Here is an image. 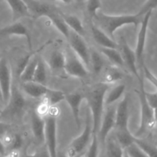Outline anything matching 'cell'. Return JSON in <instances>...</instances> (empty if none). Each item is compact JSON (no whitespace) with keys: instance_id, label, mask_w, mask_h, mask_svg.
I'll return each instance as SVG.
<instances>
[{"instance_id":"cell-1","label":"cell","mask_w":157,"mask_h":157,"mask_svg":"<svg viewBox=\"0 0 157 157\" xmlns=\"http://www.w3.org/2000/svg\"><path fill=\"white\" fill-rule=\"evenodd\" d=\"M144 16L140 15L138 12L133 15H107L100 10L91 21L113 39L115 32L118 29L126 25L137 27L140 24Z\"/></svg>"},{"instance_id":"cell-2","label":"cell","mask_w":157,"mask_h":157,"mask_svg":"<svg viewBox=\"0 0 157 157\" xmlns=\"http://www.w3.org/2000/svg\"><path fill=\"white\" fill-rule=\"evenodd\" d=\"M109 85L107 83L97 84L84 95L91 115V125L93 133L97 134L99 130L104 108V99Z\"/></svg>"},{"instance_id":"cell-3","label":"cell","mask_w":157,"mask_h":157,"mask_svg":"<svg viewBox=\"0 0 157 157\" xmlns=\"http://www.w3.org/2000/svg\"><path fill=\"white\" fill-rule=\"evenodd\" d=\"M140 83V89L136 90V93L140 104V124L135 133V137L140 138L147 131L152 130L156 127V110L150 107L145 98V87L144 82L141 76L138 78Z\"/></svg>"},{"instance_id":"cell-4","label":"cell","mask_w":157,"mask_h":157,"mask_svg":"<svg viewBox=\"0 0 157 157\" xmlns=\"http://www.w3.org/2000/svg\"><path fill=\"white\" fill-rule=\"evenodd\" d=\"M59 110L56 106L49 107L48 111L44 117L45 121L44 127V145L47 147L51 157L58 156V140H57V120Z\"/></svg>"},{"instance_id":"cell-5","label":"cell","mask_w":157,"mask_h":157,"mask_svg":"<svg viewBox=\"0 0 157 157\" xmlns=\"http://www.w3.org/2000/svg\"><path fill=\"white\" fill-rule=\"evenodd\" d=\"M91 120L89 113H87L85 127L82 133L75 137L68 145L65 154L70 157H81L87 151L93 136Z\"/></svg>"},{"instance_id":"cell-6","label":"cell","mask_w":157,"mask_h":157,"mask_svg":"<svg viewBox=\"0 0 157 157\" xmlns=\"http://www.w3.org/2000/svg\"><path fill=\"white\" fill-rule=\"evenodd\" d=\"M26 105V101L23 97L21 92L18 90L17 87H12L10 98L6 104V108L2 110L1 117L2 115L14 117H18L23 113Z\"/></svg>"},{"instance_id":"cell-7","label":"cell","mask_w":157,"mask_h":157,"mask_svg":"<svg viewBox=\"0 0 157 157\" xmlns=\"http://www.w3.org/2000/svg\"><path fill=\"white\" fill-rule=\"evenodd\" d=\"M152 13L153 12L150 11L146 13L143 18L142 21L140 22V27L139 32L137 35V38H136V47H135L134 52L136 58V63L137 66L141 67L142 64H144V51H145L146 42H147V33H148V28L150 20L152 17Z\"/></svg>"},{"instance_id":"cell-8","label":"cell","mask_w":157,"mask_h":157,"mask_svg":"<svg viewBox=\"0 0 157 157\" xmlns=\"http://www.w3.org/2000/svg\"><path fill=\"white\" fill-rule=\"evenodd\" d=\"M72 52L81 59L87 67L90 66V49L81 35L71 30L67 38Z\"/></svg>"},{"instance_id":"cell-9","label":"cell","mask_w":157,"mask_h":157,"mask_svg":"<svg viewBox=\"0 0 157 157\" xmlns=\"http://www.w3.org/2000/svg\"><path fill=\"white\" fill-rule=\"evenodd\" d=\"M65 57L64 71L67 75L78 78H84L87 76V67L72 50L65 52Z\"/></svg>"},{"instance_id":"cell-10","label":"cell","mask_w":157,"mask_h":157,"mask_svg":"<svg viewBox=\"0 0 157 157\" xmlns=\"http://www.w3.org/2000/svg\"><path fill=\"white\" fill-rule=\"evenodd\" d=\"M12 87V71L6 58H0V90L2 103L6 104L10 98Z\"/></svg>"},{"instance_id":"cell-11","label":"cell","mask_w":157,"mask_h":157,"mask_svg":"<svg viewBox=\"0 0 157 157\" xmlns=\"http://www.w3.org/2000/svg\"><path fill=\"white\" fill-rule=\"evenodd\" d=\"M120 41L121 43L118 44L119 45L118 48H120V52H121L123 61H124V67H127L129 71L133 74L134 76H136L138 79L140 75L139 71H138V66L134 50L129 45L124 37H121Z\"/></svg>"},{"instance_id":"cell-12","label":"cell","mask_w":157,"mask_h":157,"mask_svg":"<svg viewBox=\"0 0 157 157\" xmlns=\"http://www.w3.org/2000/svg\"><path fill=\"white\" fill-rule=\"evenodd\" d=\"M108 108L105 113H103L102 119L100 124L97 136L99 142L105 144L107 138L108 137L110 131L115 127V119H116V108L113 106H108Z\"/></svg>"},{"instance_id":"cell-13","label":"cell","mask_w":157,"mask_h":157,"mask_svg":"<svg viewBox=\"0 0 157 157\" xmlns=\"http://www.w3.org/2000/svg\"><path fill=\"white\" fill-rule=\"evenodd\" d=\"M115 131H129V99L125 95L116 107Z\"/></svg>"},{"instance_id":"cell-14","label":"cell","mask_w":157,"mask_h":157,"mask_svg":"<svg viewBox=\"0 0 157 157\" xmlns=\"http://www.w3.org/2000/svg\"><path fill=\"white\" fill-rule=\"evenodd\" d=\"M29 9L30 18L33 19H38L42 17L47 18L51 13L56 11V9L53 6L38 0H24Z\"/></svg>"},{"instance_id":"cell-15","label":"cell","mask_w":157,"mask_h":157,"mask_svg":"<svg viewBox=\"0 0 157 157\" xmlns=\"http://www.w3.org/2000/svg\"><path fill=\"white\" fill-rule=\"evenodd\" d=\"M12 35L25 37L27 40L29 48L32 51V40H31L30 32L24 24L16 21L12 24L8 25L0 29V36H12Z\"/></svg>"},{"instance_id":"cell-16","label":"cell","mask_w":157,"mask_h":157,"mask_svg":"<svg viewBox=\"0 0 157 157\" xmlns=\"http://www.w3.org/2000/svg\"><path fill=\"white\" fill-rule=\"evenodd\" d=\"M85 99L84 95L81 92H73V93L65 94L64 101L68 104L71 109L74 121L76 124L78 128L81 127V121H80V110L83 101Z\"/></svg>"},{"instance_id":"cell-17","label":"cell","mask_w":157,"mask_h":157,"mask_svg":"<svg viewBox=\"0 0 157 157\" xmlns=\"http://www.w3.org/2000/svg\"><path fill=\"white\" fill-rule=\"evenodd\" d=\"M31 127L34 137L39 144H44V127L45 121L44 117L34 110L31 114Z\"/></svg>"},{"instance_id":"cell-18","label":"cell","mask_w":157,"mask_h":157,"mask_svg":"<svg viewBox=\"0 0 157 157\" xmlns=\"http://www.w3.org/2000/svg\"><path fill=\"white\" fill-rule=\"evenodd\" d=\"M91 34L94 40L96 41L97 44H99L101 48H110L118 49V43L114 41V39L110 38L107 34L100 28L95 25L94 23H91Z\"/></svg>"},{"instance_id":"cell-19","label":"cell","mask_w":157,"mask_h":157,"mask_svg":"<svg viewBox=\"0 0 157 157\" xmlns=\"http://www.w3.org/2000/svg\"><path fill=\"white\" fill-rule=\"evenodd\" d=\"M22 89L25 93L30 96L31 98H43L49 87H48L45 84H38L35 81H27V82H22Z\"/></svg>"},{"instance_id":"cell-20","label":"cell","mask_w":157,"mask_h":157,"mask_svg":"<svg viewBox=\"0 0 157 157\" xmlns=\"http://www.w3.org/2000/svg\"><path fill=\"white\" fill-rule=\"evenodd\" d=\"M9 5L12 14V20L16 21L21 18H30L29 9L24 0H5Z\"/></svg>"},{"instance_id":"cell-21","label":"cell","mask_w":157,"mask_h":157,"mask_svg":"<svg viewBox=\"0 0 157 157\" xmlns=\"http://www.w3.org/2000/svg\"><path fill=\"white\" fill-rule=\"evenodd\" d=\"M65 58V52L57 49L50 54L47 60V64L53 71H62L64 69Z\"/></svg>"},{"instance_id":"cell-22","label":"cell","mask_w":157,"mask_h":157,"mask_svg":"<svg viewBox=\"0 0 157 157\" xmlns=\"http://www.w3.org/2000/svg\"><path fill=\"white\" fill-rule=\"evenodd\" d=\"M51 21H52V25L55 27V29L61 34L64 37L66 38H68L69 35H70L71 29L66 24L64 21V18L61 15V13L58 12V11H55L52 13H51L47 17Z\"/></svg>"},{"instance_id":"cell-23","label":"cell","mask_w":157,"mask_h":157,"mask_svg":"<svg viewBox=\"0 0 157 157\" xmlns=\"http://www.w3.org/2000/svg\"><path fill=\"white\" fill-rule=\"evenodd\" d=\"M61 15L62 18H64V21L69 29L73 32H76L78 35H81L84 37L85 35V30H84V27L83 25L82 21H81L78 16L75 15H70V14H64L61 13Z\"/></svg>"},{"instance_id":"cell-24","label":"cell","mask_w":157,"mask_h":157,"mask_svg":"<svg viewBox=\"0 0 157 157\" xmlns=\"http://www.w3.org/2000/svg\"><path fill=\"white\" fill-rule=\"evenodd\" d=\"M101 54L106 57L114 66L121 67V69L124 67V61L121 52L118 49L110 48H100Z\"/></svg>"},{"instance_id":"cell-25","label":"cell","mask_w":157,"mask_h":157,"mask_svg":"<svg viewBox=\"0 0 157 157\" xmlns=\"http://www.w3.org/2000/svg\"><path fill=\"white\" fill-rule=\"evenodd\" d=\"M106 144V156L107 157H124V150L114 138H107Z\"/></svg>"},{"instance_id":"cell-26","label":"cell","mask_w":157,"mask_h":157,"mask_svg":"<svg viewBox=\"0 0 157 157\" xmlns=\"http://www.w3.org/2000/svg\"><path fill=\"white\" fill-rule=\"evenodd\" d=\"M64 98H65V94L63 91L49 88V90L43 98V100H44L43 102L49 107H55L60 102L64 101Z\"/></svg>"},{"instance_id":"cell-27","label":"cell","mask_w":157,"mask_h":157,"mask_svg":"<svg viewBox=\"0 0 157 157\" xmlns=\"http://www.w3.org/2000/svg\"><path fill=\"white\" fill-rule=\"evenodd\" d=\"M126 90L125 84H118L116 87L108 91L107 90L105 95V99H104V104L106 106H110L114 104L115 102L118 101L121 97L124 95Z\"/></svg>"},{"instance_id":"cell-28","label":"cell","mask_w":157,"mask_h":157,"mask_svg":"<svg viewBox=\"0 0 157 157\" xmlns=\"http://www.w3.org/2000/svg\"><path fill=\"white\" fill-rule=\"evenodd\" d=\"M47 69H46V64L44 60L41 58H38V64L34 73L32 81L38 83V84H45L47 83Z\"/></svg>"},{"instance_id":"cell-29","label":"cell","mask_w":157,"mask_h":157,"mask_svg":"<svg viewBox=\"0 0 157 157\" xmlns=\"http://www.w3.org/2000/svg\"><path fill=\"white\" fill-rule=\"evenodd\" d=\"M38 57H37V55H35L29 61V62L25 66L24 70L22 71V72L19 75L21 82H27V81H32L34 73H35V68H36L37 64H38Z\"/></svg>"},{"instance_id":"cell-30","label":"cell","mask_w":157,"mask_h":157,"mask_svg":"<svg viewBox=\"0 0 157 157\" xmlns=\"http://www.w3.org/2000/svg\"><path fill=\"white\" fill-rule=\"evenodd\" d=\"M2 141L4 144L6 149L9 148L12 151H13V150H18V149L21 148L23 143L21 136L17 134V133L9 134L7 133L3 136V138L2 139Z\"/></svg>"},{"instance_id":"cell-31","label":"cell","mask_w":157,"mask_h":157,"mask_svg":"<svg viewBox=\"0 0 157 157\" xmlns=\"http://www.w3.org/2000/svg\"><path fill=\"white\" fill-rule=\"evenodd\" d=\"M53 41H52V40H49V41H46L44 44H42V45H41V47L38 48V49H36L35 52H32V51H31V52H29V53H28L25 56H24L22 58H21V59H20L19 61H18V64H17V66H16L17 75L19 76L20 74L22 72V71L24 70V68L25 67V66L27 65L28 63L29 62V61L32 59V58L34 56V55H37V54L39 53V52H41V51H42L44 48L47 47V46L49 45L50 44H52Z\"/></svg>"},{"instance_id":"cell-32","label":"cell","mask_w":157,"mask_h":157,"mask_svg":"<svg viewBox=\"0 0 157 157\" xmlns=\"http://www.w3.org/2000/svg\"><path fill=\"white\" fill-rule=\"evenodd\" d=\"M104 65V61L101 53L94 49L90 50V66L91 67L95 75H99L102 71Z\"/></svg>"},{"instance_id":"cell-33","label":"cell","mask_w":157,"mask_h":157,"mask_svg":"<svg viewBox=\"0 0 157 157\" xmlns=\"http://www.w3.org/2000/svg\"><path fill=\"white\" fill-rule=\"evenodd\" d=\"M124 72L122 71V69L121 67H118L117 66H112L109 67L105 72L104 75V83L107 84H113L115 82L121 81L124 78Z\"/></svg>"},{"instance_id":"cell-34","label":"cell","mask_w":157,"mask_h":157,"mask_svg":"<svg viewBox=\"0 0 157 157\" xmlns=\"http://www.w3.org/2000/svg\"><path fill=\"white\" fill-rule=\"evenodd\" d=\"M114 137L124 150L134 143L135 136L134 135L132 134L130 130L129 131H115Z\"/></svg>"},{"instance_id":"cell-35","label":"cell","mask_w":157,"mask_h":157,"mask_svg":"<svg viewBox=\"0 0 157 157\" xmlns=\"http://www.w3.org/2000/svg\"><path fill=\"white\" fill-rule=\"evenodd\" d=\"M134 143L147 154L149 157H157V149L156 147L151 143L141 139L140 137H135Z\"/></svg>"},{"instance_id":"cell-36","label":"cell","mask_w":157,"mask_h":157,"mask_svg":"<svg viewBox=\"0 0 157 157\" xmlns=\"http://www.w3.org/2000/svg\"><path fill=\"white\" fill-rule=\"evenodd\" d=\"M102 9V3L101 0H87L86 1V10L88 13L90 19H93L98 11Z\"/></svg>"},{"instance_id":"cell-37","label":"cell","mask_w":157,"mask_h":157,"mask_svg":"<svg viewBox=\"0 0 157 157\" xmlns=\"http://www.w3.org/2000/svg\"><path fill=\"white\" fill-rule=\"evenodd\" d=\"M98 151H99V141L97 134L94 133L90 145L86 151V157H98Z\"/></svg>"},{"instance_id":"cell-38","label":"cell","mask_w":157,"mask_h":157,"mask_svg":"<svg viewBox=\"0 0 157 157\" xmlns=\"http://www.w3.org/2000/svg\"><path fill=\"white\" fill-rule=\"evenodd\" d=\"M124 150L130 157H149L135 143H133Z\"/></svg>"},{"instance_id":"cell-39","label":"cell","mask_w":157,"mask_h":157,"mask_svg":"<svg viewBox=\"0 0 157 157\" xmlns=\"http://www.w3.org/2000/svg\"><path fill=\"white\" fill-rule=\"evenodd\" d=\"M157 7V0H147L144 5L142 6L141 9L138 12L140 15L144 16L146 13L148 12H153Z\"/></svg>"},{"instance_id":"cell-40","label":"cell","mask_w":157,"mask_h":157,"mask_svg":"<svg viewBox=\"0 0 157 157\" xmlns=\"http://www.w3.org/2000/svg\"><path fill=\"white\" fill-rule=\"evenodd\" d=\"M141 68H142L143 72H144V78L147 80L150 83H151V84H153L155 87V88H157V80L156 77L155 76L154 74L147 67V65L145 64V63L142 64L141 66Z\"/></svg>"},{"instance_id":"cell-41","label":"cell","mask_w":157,"mask_h":157,"mask_svg":"<svg viewBox=\"0 0 157 157\" xmlns=\"http://www.w3.org/2000/svg\"><path fill=\"white\" fill-rule=\"evenodd\" d=\"M145 98L147 100L149 105L153 109L156 110L157 105V91L155 90L154 92H147L145 90Z\"/></svg>"},{"instance_id":"cell-42","label":"cell","mask_w":157,"mask_h":157,"mask_svg":"<svg viewBox=\"0 0 157 157\" xmlns=\"http://www.w3.org/2000/svg\"><path fill=\"white\" fill-rule=\"evenodd\" d=\"M27 157H51V156L50 154H49L47 147L44 145V147H43L42 149H41L40 150L37 151L36 153H35L34 154L28 155Z\"/></svg>"},{"instance_id":"cell-43","label":"cell","mask_w":157,"mask_h":157,"mask_svg":"<svg viewBox=\"0 0 157 157\" xmlns=\"http://www.w3.org/2000/svg\"><path fill=\"white\" fill-rule=\"evenodd\" d=\"M9 127H10L9 124L2 122V121H0V140H1L3 136L9 132Z\"/></svg>"},{"instance_id":"cell-44","label":"cell","mask_w":157,"mask_h":157,"mask_svg":"<svg viewBox=\"0 0 157 157\" xmlns=\"http://www.w3.org/2000/svg\"><path fill=\"white\" fill-rule=\"evenodd\" d=\"M6 147H5L4 144L2 143V141L0 140V155L2 156H4L6 155Z\"/></svg>"},{"instance_id":"cell-45","label":"cell","mask_w":157,"mask_h":157,"mask_svg":"<svg viewBox=\"0 0 157 157\" xmlns=\"http://www.w3.org/2000/svg\"><path fill=\"white\" fill-rule=\"evenodd\" d=\"M54 1L61 2L64 3V4H71L73 2V0H54Z\"/></svg>"},{"instance_id":"cell-46","label":"cell","mask_w":157,"mask_h":157,"mask_svg":"<svg viewBox=\"0 0 157 157\" xmlns=\"http://www.w3.org/2000/svg\"><path fill=\"white\" fill-rule=\"evenodd\" d=\"M57 157H70V156H67L66 154H63V153H58V156H57Z\"/></svg>"},{"instance_id":"cell-47","label":"cell","mask_w":157,"mask_h":157,"mask_svg":"<svg viewBox=\"0 0 157 157\" xmlns=\"http://www.w3.org/2000/svg\"><path fill=\"white\" fill-rule=\"evenodd\" d=\"M0 101L2 103V93H1V90H0Z\"/></svg>"},{"instance_id":"cell-48","label":"cell","mask_w":157,"mask_h":157,"mask_svg":"<svg viewBox=\"0 0 157 157\" xmlns=\"http://www.w3.org/2000/svg\"><path fill=\"white\" fill-rule=\"evenodd\" d=\"M124 157H130L128 156V155H127V153H126L125 152V150H124Z\"/></svg>"},{"instance_id":"cell-49","label":"cell","mask_w":157,"mask_h":157,"mask_svg":"<svg viewBox=\"0 0 157 157\" xmlns=\"http://www.w3.org/2000/svg\"><path fill=\"white\" fill-rule=\"evenodd\" d=\"M76 1H77V2L80 3V2H81V1H82V0H76Z\"/></svg>"},{"instance_id":"cell-50","label":"cell","mask_w":157,"mask_h":157,"mask_svg":"<svg viewBox=\"0 0 157 157\" xmlns=\"http://www.w3.org/2000/svg\"><path fill=\"white\" fill-rule=\"evenodd\" d=\"M1 113H2V110H0V116H1Z\"/></svg>"},{"instance_id":"cell-51","label":"cell","mask_w":157,"mask_h":157,"mask_svg":"<svg viewBox=\"0 0 157 157\" xmlns=\"http://www.w3.org/2000/svg\"><path fill=\"white\" fill-rule=\"evenodd\" d=\"M0 1H4V0H0Z\"/></svg>"},{"instance_id":"cell-52","label":"cell","mask_w":157,"mask_h":157,"mask_svg":"<svg viewBox=\"0 0 157 157\" xmlns=\"http://www.w3.org/2000/svg\"><path fill=\"white\" fill-rule=\"evenodd\" d=\"M1 57H2V56H1V55H0V58H1Z\"/></svg>"}]
</instances>
